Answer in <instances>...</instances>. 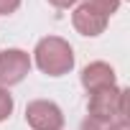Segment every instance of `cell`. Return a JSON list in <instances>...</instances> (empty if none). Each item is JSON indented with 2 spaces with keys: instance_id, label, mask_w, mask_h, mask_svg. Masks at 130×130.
Returning a JSON list of instances; mask_svg holds the SVG:
<instances>
[{
  "instance_id": "7",
  "label": "cell",
  "mask_w": 130,
  "mask_h": 130,
  "mask_svg": "<svg viewBox=\"0 0 130 130\" xmlns=\"http://www.w3.org/2000/svg\"><path fill=\"white\" fill-rule=\"evenodd\" d=\"M79 130H130L127 127V120H117V122H102V120H94V117H84Z\"/></svg>"
},
{
  "instance_id": "11",
  "label": "cell",
  "mask_w": 130,
  "mask_h": 130,
  "mask_svg": "<svg viewBox=\"0 0 130 130\" xmlns=\"http://www.w3.org/2000/svg\"><path fill=\"white\" fill-rule=\"evenodd\" d=\"M48 3L54 5V8H72V5H77V0H48Z\"/></svg>"
},
{
  "instance_id": "2",
  "label": "cell",
  "mask_w": 130,
  "mask_h": 130,
  "mask_svg": "<svg viewBox=\"0 0 130 130\" xmlns=\"http://www.w3.org/2000/svg\"><path fill=\"white\" fill-rule=\"evenodd\" d=\"M87 117L102 120V122H117L127 120V89L122 87H110L92 92L87 100Z\"/></svg>"
},
{
  "instance_id": "3",
  "label": "cell",
  "mask_w": 130,
  "mask_h": 130,
  "mask_svg": "<svg viewBox=\"0 0 130 130\" xmlns=\"http://www.w3.org/2000/svg\"><path fill=\"white\" fill-rule=\"evenodd\" d=\"M33 67L31 61V54L23 51V48H5L0 51V87H15L21 84L28 72Z\"/></svg>"
},
{
  "instance_id": "9",
  "label": "cell",
  "mask_w": 130,
  "mask_h": 130,
  "mask_svg": "<svg viewBox=\"0 0 130 130\" xmlns=\"http://www.w3.org/2000/svg\"><path fill=\"white\" fill-rule=\"evenodd\" d=\"M13 107H15L13 94H10L5 87H0V122H3V120H8V117L13 115Z\"/></svg>"
},
{
  "instance_id": "8",
  "label": "cell",
  "mask_w": 130,
  "mask_h": 130,
  "mask_svg": "<svg viewBox=\"0 0 130 130\" xmlns=\"http://www.w3.org/2000/svg\"><path fill=\"white\" fill-rule=\"evenodd\" d=\"M84 3H89V5H92L97 13H102L105 18L115 15L117 8H120V0H84Z\"/></svg>"
},
{
  "instance_id": "5",
  "label": "cell",
  "mask_w": 130,
  "mask_h": 130,
  "mask_svg": "<svg viewBox=\"0 0 130 130\" xmlns=\"http://www.w3.org/2000/svg\"><path fill=\"white\" fill-rule=\"evenodd\" d=\"M79 82L82 87L92 94V92H100V89H110V87H117V77H115V69L110 67L107 61H92L82 69L79 74Z\"/></svg>"
},
{
  "instance_id": "1",
  "label": "cell",
  "mask_w": 130,
  "mask_h": 130,
  "mask_svg": "<svg viewBox=\"0 0 130 130\" xmlns=\"http://www.w3.org/2000/svg\"><path fill=\"white\" fill-rule=\"evenodd\" d=\"M31 61L48 77H64L74 69V48L61 36H46L36 43Z\"/></svg>"
},
{
  "instance_id": "4",
  "label": "cell",
  "mask_w": 130,
  "mask_h": 130,
  "mask_svg": "<svg viewBox=\"0 0 130 130\" xmlns=\"http://www.w3.org/2000/svg\"><path fill=\"white\" fill-rule=\"evenodd\" d=\"M26 122L33 130H61L64 112L51 100H31L26 105Z\"/></svg>"
},
{
  "instance_id": "10",
  "label": "cell",
  "mask_w": 130,
  "mask_h": 130,
  "mask_svg": "<svg viewBox=\"0 0 130 130\" xmlns=\"http://www.w3.org/2000/svg\"><path fill=\"white\" fill-rule=\"evenodd\" d=\"M21 8V0H0V15H10Z\"/></svg>"
},
{
  "instance_id": "6",
  "label": "cell",
  "mask_w": 130,
  "mask_h": 130,
  "mask_svg": "<svg viewBox=\"0 0 130 130\" xmlns=\"http://www.w3.org/2000/svg\"><path fill=\"white\" fill-rule=\"evenodd\" d=\"M107 21H110V18H105L102 13H97L89 3H79V5L74 8V13H72V26L77 28V33L89 36V38L105 33Z\"/></svg>"
}]
</instances>
